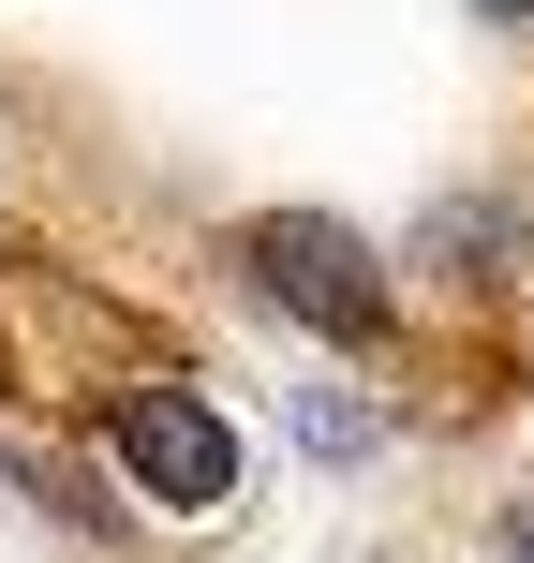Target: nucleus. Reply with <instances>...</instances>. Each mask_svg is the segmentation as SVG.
Masks as SVG:
<instances>
[{
    "label": "nucleus",
    "mask_w": 534,
    "mask_h": 563,
    "mask_svg": "<svg viewBox=\"0 0 534 563\" xmlns=\"http://www.w3.org/2000/svg\"><path fill=\"white\" fill-rule=\"evenodd\" d=\"M253 282L297 311V327H327V341H371V327H386L371 253H357L341 223H297V208H282V223H253Z\"/></svg>",
    "instance_id": "obj_1"
},
{
    "label": "nucleus",
    "mask_w": 534,
    "mask_h": 563,
    "mask_svg": "<svg viewBox=\"0 0 534 563\" xmlns=\"http://www.w3.org/2000/svg\"><path fill=\"white\" fill-rule=\"evenodd\" d=\"M119 475H134L149 505H224L238 489V430L208 416L194 386H134L119 400Z\"/></svg>",
    "instance_id": "obj_2"
},
{
    "label": "nucleus",
    "mask_w": 534,
    "mask_h": 563,
    "mask_svg": "<svg viewBox=\"0 0 534 563\" xmlns=\"http://www.w3.org/2000/svg\"><path fill=\"white\" fill-rule=\"evenodd\" d=\"M520 563H534V519H520Z\"/></svg>",
    "instance_id": "obj_3"
},
{
    "label": "nucleus",
    "mask_w": 534,
    "mask_h": 563,
    "mask_svg": "<svg viewBox=\"0 0 534 563\" xmlns=\"http://www.w3.org/2000/svg\"><path fill=\"white\" fill-rule=\"evenodd\" d=\"M505 15H534V0H505Z\"/></svg>",
    "instance_id": "obj_4"
}]
</instances>
